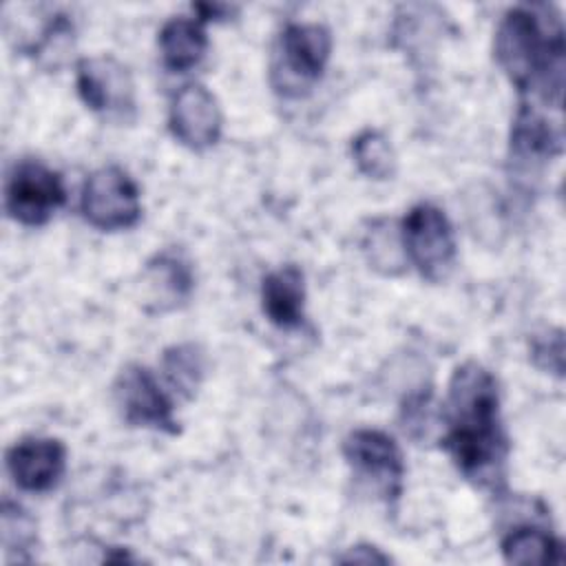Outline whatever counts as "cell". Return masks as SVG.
I'll use <instances>...</instances> for the list:
<instances>
[{
  "instance_id": "2e32d148",
  "label": "cell",
  "mask_w": 566,
  "mask_h": 566,
  "mask_svg": "<svg viewBox=\"0 0 566 566\" xmlns=\"http://www.w3.org/2000/svg\"><path fill=\"white\" fill-rule=\"evenodd\" d=\"M502 557L506 564L517 566H546L562 564V544L544 528L517 526L502 539Z\"/></svg>"
},
{
  "instance_id": "e0dca14e",
  "label": "cell",
  "mask_w": 566,
  "mask_h": 566,
  "mask_svg": "<svg viewBox=\"0 0 566 566\" xmlns=\"http://www.w3.org/2000/svg\"><path fill=\"white\" fill-rule=\"evenodd\" d=\"M161 371L168 385L184 398H192L206 371V358L192 343L172 345L161 356Z\"/></svg>"
},
{
  "instance_id": "52a82bcc",
  "label": "cell",
  "mask_w": 566,
  "mask_h": 566,
  "mask_svg": "<svg viewBox=\"0 0 566 566\" xmlns=\"http://www.w3.org/2000/svg\"><path fill=\"white\" fill-rule=\"evenodd\" d=\"M77 95L97 115L130 119L135 115V82L126 64L113 55L84 57L77 64Z\"/></svg>"
},
{
  "instance_id": "9c48e42d",
  "label": "cell",
  "mask_w": 566,
  "mask_h": 566,
  "mask_svg": "<svg viewBox=\"0 0 566 566\" xmlns=\"http://www.w3.org/2000/svg\"><path fill=\"white\" fill-rule=\"evenodd\" d=\"M115 402L124 420L133 427H150L166 433H177L179 422L170 398L159 387L157 378L144 365H126L113 385Z\"/></svg>"
},
{
  "instance_id": "7a4b0ae2",
  "label": "cell",
  "mask_w": 566,
  "mask_h": 566,
  "mask_svg": "<svg viewBox=\"0 0 566 566\" xmlns=\"http://www.w3.org/2000/svg\"><path fill=\"white\" fill-rule=\"evenodd\" d=\"M495 60L520 93L537 95L559 108L564 95L566 46L557 15L539 13V7H515L502 18L495 42Z\"/></svg>"
},
{
  "instance_id": "5bb4252c",
  "label": "cell",
  "mask_w": 566,
  "mask_h": 566,
  "mask_svg": "<svg viewBox=\"0 0 566 566\" xmlns=\"http://www.w3.org/2000/svg\"><path fill=\"white\" fill-rule=\"evenodd\" d=\"M261 307L268 321L281 329H294L305 316V276L294 263L263 276Z\"/></svg>"
},
{
  "instance_id": "ba28073f",
  "label": "cell",
  "mask_w": 566,
  "mask_h": 566,
  "mask_svg": "<svg viewBox=\"0 0 566 566\" xmlns=\"http://www.w3.org/2000/svg\"><path fill=\"white\" fill-rule=\"evenodd\" d=\"M343 455L358 478L371 482L380 495L396 500L402 491L405 462L396 440L380 429H354L343 442Z\"/></svg>"
},
{
  "instance_id": "44dd1931",
  "label": "cell",
  "mask_w": 566,
  "mask_h": 566,
  "mask_svg": "<svg viewBox=\"0 0 566 566\" xmlns=\"http://www.w3.org/2000/svg\"><path fill=\"white\" fill-rule=\"evenodd\" d=\"M531 356L537 367L562 376V371H564V334H562V329H553L544 336H537L533 340Z\"/></svg>"
},
{
  "instance_id": "7402d4cb",
  "label": "cell",
  "mask_w": 566,
  "mask_h": 566,
  "mask_svg": "<svg viewBox=\"0 0 566 566\" xmlns=\"http://www.w3.org/2000/svg\"><path fill=\"white\" fill-rule=\"evenodd\" d=\"M340 562H363V564L378 562V564H385V562H389V557L378 553V548H374V546H354V548H349L347 555L340 557Z\"/></svg>"
},
{
  "instance_id": "6da1fadb",
  "label": "cell",
  "mask_w": 566,
  "mask_h": 566,
  "mask_svg": "<svg viewBox=\"0 0 566 566\" xmlns=\"http://www.w3.org/2000/svg\"><path fill=\"white\" fill-rule=\"evenodd\" d=\"M444 449L458 471L478 482L502 478L509 440L500 420V391L495 376L475 360L455 367L444 402Z\"/></svg>"
},
{
  "instance_id": "d6986e66",
  "label": "cell",
  "mask_w": 566,
  "mask_h": 566,
  "mask_svg": "<svg viewBox=\"0 0 566 566\" xmlns=\"http://www.w3.org/2000/svg\"><path fill=\"white\" fill-rule=\"evenodd\" d=\"M2 546L7 562H31L38 542L35 520L15 502H2Z\"/></svg>"
},
{
  "instance_id": "277c9868",
  "label": "cell",
  "mask_w": 566,
  "mask_h": 566,
  "mask_svg": "<svg viewBox=\"0 0 566 566\" xmlns=\"http://www.w3.org/2000/svg\"><path fill=\"white\" fill-rule=\"evenodd\" d=\"M405 256L422 279L440 283L455 263V234L444 210L433 203L413 206L400 226Z\"/></svg>"
},
{
  "instance_id": "ac0fdd59",
  "label": "cell",
  "mask_w": 566,
  "mask_h": 566,
  "mask_svg": "<svg viewBox=\"0 0 566 566\" xmlns=\"http://www.w3.org/2000/svg\"><path fill=\"white\" fill-rule=\"evenodd\" d=\"M352 155L358 170L369 179H391L396 172V153L389 139L374 128L358 133L352 142Z\"/></svg>"
},
{
  "instance_id": "7c38bea8",
  "label": "cell",
  "mask_w": 566,
  "mask_h": 566,
  "mask_svg": "<svg viewBox=\"0 0 566 566\" xmlns=\"http://www.w3.org/2000/svg\"><path fill=\"white\" fill-rule=\"evenodd\" d=\"M66 447L57 438H24L7 451V471L15 486L29 493H46L62 480Z\"/></svg>"
},
{
  "instance_id": "ffe728a7",
  "label": "cell",
  "mask_w": 566,
  "mask_h": 566,
  "mask_svg": "<svg viewBox=\"0 0 566 566\" xmlns=\"http://www.w3.org/2000/svg\"><path fill=\"white\" fill-rule=\"evenodd\" d=\"M365 250L369 254V263L380 270L382 274H398L402 272V265L407 261L402 241H400V230L391 228L389 221H376L374 230L365 239Z\"/></svg>"
},
{
  "instance_id": "3957f363",
  "label": "cell",
  "mask_w": 566,
  "mask_h": 566,
  "mask_svg": "<svg viewBox=\"0 0 566 566\" xmlns=\"http://www.w3.org/2000/svg\"><path fill=\"white\" fill-rule=\"evenodd\" d=\"M332 33L316 22L287 24L276 44L272 62V84L285 97H301L312 88L329 60Z\"/></svg>"
},
{
  "instance_id": "8992f818",
  "label": "cell",
  "mask_w": 566,
  "mask_h": 566,
  "mask_svg": "<svg viewBox=\"0 0 566 566\" xmlns=\"http://www.w3.org/2000/svg\"><path fill=\"white\" fill-rule=\"evenodd\" d=\"M66 201L60 172L38 159L13 166L4 184V210L22 226H44Z\"/></svg>"
},
{
  "instance_id": "4fadbf2b",
  "label": "cell",
  "mask_w": 566,
  "mask_h": 566,
  "mask_svg": "<svg viewBox=\"0 0 566 566\" xmlns=\"http://www.w3.org/2000/svg\"><path fill=\"white\" fill-rule=\"evenodd\" d=\"M146 301L155 312L175 310L195 290V272L190 261L179 250L157 252L144 270L142 276Z\"/></svg>"
},
{
  "instance_id": "9a60e30c",
  "label": "cell",
  "mask_w": 566,
  "mask_h": 566,
  "mask_svg": "<svg viewBox=\"0 0 566 566\" xmlns=\"http://www.w3.org/2000/svg\"><path fill=\"white\" fill-rule=\"evenodd\" d=\"M208 49V35L201 20L172 18L159 31L161 62L172 73L195 69Z\"/></svg>"
},
{
  "instance_id": "30bf717a",
  "label": "cell",
  "mask_w": 566,
  "mask_h": 566,
  "mask_svg": "<svg viewBox=\"0 0 566 566\" xmlns=\"http://www.w3.org/2000/svg\"><path fill=\"white\" fill-rule=\"evenodd\" d=\"M168 126L172 137L192 150H206L221 137V108L203 84L181 86L170 102Z\"/></svg>"
},
{
  "instance_id": "8fae6325",
  "label": "cell",
  "mask_w": 566,
  "mask_h": 566,
  "mask_svg": "<svg viewBox=\"0 0 566 566\" xmlns=\"http://www.w3.org/2000/svg\"><path fill=\"white\" fill-rule=\"evenodd\" d=\"M562 153V130L533 104L522 102L511 126L509 159L517 175H533Z\"/></svg>"
},
{
  "instance_id": "5b68a950",
  "label": "cell",
  "mask_w": 566,
  "mask_h": 566,
  "mask_svg": "<svg viewBox=\"0 0 566 566\" xmlns=\"http://www.w3.org/2000/svg\"><path fill=\"white\" fill-rule=\"evenodd\" d=\"M84 219L104 232L133 228L142 217L139 188L119 166H102L93 170L82 188Z\"/></svg>"
}]
</instances>
